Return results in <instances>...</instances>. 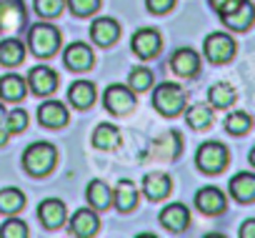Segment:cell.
Masks as SVG:
<instances>
[{
    "label": "cell",
    "mask_w": 255,
    "mask_h": 238,
    "mask_svg": "<svg viewBox=\"0 0 255 238\" xmlns=\"http://www.w3.org/2000/svg\"><path fill=\"white\" fill-rule=\"evenodd\" d=\"M58 161V151L53 143H30L23 153V168L30 176H48Z\"/></svg>",
    "instance_id": "6da1fadb"
},
{
    "label": "cell",
    "mask_w": 255,
    "mask_h": 238,
    "mask_svg": "<svg viewBox=\"0 0 255 238\" xmlns=\"http://www.w3.org/2000/svg\"><path fill=\"white\" fill-rule=\"evenodd\" d=\"M30 48L38 58H50L58 48H60V30L50 23H35L30 28Z\"/></svg>",
    "instance_id": "7a4b0ae2"
},
{
    "label": "cell",
    "mask_w": 255,
    "mask_h": 238,
    "mask_svg": "<svg viewBox=\"0 0 255 238\" xmlns=\"http://www.w3.org/2000/svg\"><path fill=\"white\" fill-rule=\"evenodd\" d=\"M218 13H220V20L233 30H248L255 20V8L248 0H228Z\"/></svg>",
    "instance_id": "3957f363"
},
{
    "label": "cell",
    "mask_w": 255,
    "mask_h": 238,
    "mask_svg": "<svg viewBox=\"0 0 255 238\" xmlns=\"http://www.w3.org/2000/svg\"><path fill=\"white\" fill-rule=\"evenodd\" d=\"M153 105H155L158 113L173 118L185 108V93L175 83H160L153 93Z\"/></svg>",
    "instance_id": "277c9868"
},
{
    "label": "cell",
    "mask_w": 255,
    "mask_h": 238,
    "mask_svg": "<svg viewBox=\"0 0 255 238\" xmlns=\"http://www.w3.org/2000/svg\"><path fill=\"white\" fill-rule=\"evenodd\" d=\"M195 163L203 173H220L228 166V148L218 141L203 143L195 153Z\"/></svg>",
    "instance_id": "5b68a950"
},
{
    "label": "cell",
    "mask_w": 255,
    "mask_h": 238,
    "mask_svg": "<svg viewBox=\"0 0 255 238\" xmlns=\"http://www.w3.org/2000/svg\"><path fill=\"white\" fill-rule=\"evenodd\" d=\"M203 50H205V58L210 63L220 65V63H228L235 55V40L228 33H210L203 43Z\"/></svg>",
    "instance_id": "8992f818"
},
{
    "label": "cell",
    "mask_w": 255,
    "mask_h": 238,
    "mask_svg": "<svg viewBox=\"0 0 255 238\" xmlns=\"http://www.w3.org/2000/svg\"><path fill=\"white\" fill-rule=\"evenodd\" d=\"M103 103H105V108L110 113L125 115V113H130L133 105H135V93L130 88L120 85V83H113V85H108V90L103 95Z\"/></svg>",
    "instance_id": "52a82bcc"
},
{
    "label": "cell",
    "mask_w": 255,
    "mask_h": 238,
    "mask_svg": "<svg viewBox=\"0 0 255 238\" xmlns=\"http://www.w3.org/2000/svg\"><path fill=\"white\" fill-rule=\"evenodd\" d=\"M160 33L158 30H153V28H143V30H138L135 35H133V40H130V45H133V53L138 55V58H143V60H148V58H155L158 53H160Z\"/></svg>",
    "instance_id": "ba28073f"
},
{
    "label": "cell",
    "mask_w": 255,
    "mask_h": 238,
    "mask_svg": "<svg viewBox=\"0 0 255 238\" xmlns=\"http://www.w3.org/2000/svg\"><path fill=\"white\" fill-rule=\"evenodd\" d=\"M25 23L23 0H0V33L18 30Z\"/></svg>",
    "instance_id": "9c48e42d"
},
{
    "label": "cell",
    "mask_w": 255,
    "mask_h": 238,
    "mask_svg": "<svg viewBox=\"0 0 255 238\" xmlns=\"http://www.w3.org/2000/svg\"><path fill=\"white\" fill-rule=\"evenodd\" d=\"M63 60H65V65H68L70 70H75V73H85V70L93 68L95 55H93L90 45H85V43H73V45L65 48Z\"/></svg>",
    "instance_id": "30bf717a"
},
{
    "label": "cell",
    "mask_w": 255,
    "mask_h": 238,
    "mask_svg": "<svg viewBox=\"0 0 255 238\" xmlns=\"http://www.w3.org/2000/svg\"><path fill=\"white\" fill-rule=\"evenodd\" d=\"M28 85L35 95H50L58 88V73L48 65H38L28 75Z\"/></svg>",
    "instance_id": "8fae6325"
},
{
    "label": "cell",
    "mask_w": 255,
    "mask_h": 238,
    "mask_svg": "<svg viewBox=\"0 0 255 238\" xmlns=\"http://www.w3.org/2000/svg\"><path fill=\"white\" fill-rule=\"evenodd\" d=\"M38 218H40V223H43L48 231H58V228L65 223V206H63V201H58V198H45V201L38 206Z\"/></svg>",
    "instance_id": "7c38bea8"
},
{
    "label": "cell",
    "mask_w": 255,
    "mask_h": 238,
    "mask_svg": "<svg viewBox=\"0 0 255 238\" xmlns=\"http://www.w3.org/2000/svg\"><path fill=\"white\" fill-rule=\"evenodd\" d=\"M68 226H70V233L78 236V238H90V236H95L98 228H100L98 216H95L93 208H80V211H75Z\"/></svg>",
    "instance_id": "4fadbf2b"
},
{
    "label": "cell",
    "mask_w": 255,
    "mask_h": 238,
    "mask_svg": "<svg viewBox=\"0 0 255 238\" xmlns=\"http://www.w3.org/2000/svg\"><path fill=\"white\" fill-rule=\"evenodd\" d=\"M170 68H173V73L180 75V78H193V75L200 70V58H198L195 50H190V48H180V50L173 53V58H170Z\"/></svg>",
    "instance_id": "5bb4252c"
},
{
    "label": "cell",
    "mask_w": 255,
    "mask_h": 238,
    "mask_svg": "<svg viewBox=\"0 0 255 238\" xmlns=\"http://www.w3.org/2000/svg\"><path fill=\"white\" fill-rule=\"evenodd\" d=\"M38 121L45 128H63L68 123V108L58 100H45L38 108Z\"/></svg>",
    "instance_id": "9a60e30c"
},
{
    "label": "cell",
    "mask_w": 255,
    "mask_h": 238,
    "mask_svg": "<svg viewBox=\"0 0 255 238\" xmlns=\"http://www.w3.org/2000/svg\"><path fill=\"white\" fill-rule=\"evenodd\" d=\"M90 38L95 45H113L118 38H120V25L113 20V18H98L93 25H90Z\"/></svg>",
    "instance_id": "2e32d148"
},
{
    "label": "cell",
    "mask_w": 255,
    "mask_h": 238,
    "mask_svg": "<svg viewBox=\"0 0 255 238\" xmlns=\"http://www.w3.org/2000/svg\"><path fill=\"white\" fill-rule=\"evenodd\" d=\"M173 183H170V176L168 173H160V171H150L145 173L143 178V193L150 198V201H163L168 193H170Z\"/></svg>",
    "instance_id": "e0dca14e"
},
{
    "label": "cell",
    "mask_w": 255,
    "mask_h": 238,
    "mask_svg": "<svg viewBox=\"0 0 255 238\" xmlns=\"http://www.w3.org/2000/svg\"><path fill=\"white\" fill-rule=\"evenodd\" d=\"M160 223H163L170 233H180V231L188 228L190 213H188V208H185L183 203H170V206H165V208L160 211Z\"/></svg>",
    "instance_id": "ac0fdd59"
},
{
    "label": "cell",
    "mask_w": 255,
    "mask_h": 238,
    "mask_svg": "<svg viewBox=\"0 0 255 238\" xmlns=\"http://www.w3.org/2000/svg\"><path fill=\"white\" fill-rule=\"evenodd\" d=\"M195 206L208 213V216H215V213H223L225 211V196L223 191H218L215 186H208V188H200L195 193Z\"/></svg>",
    "instance_id": "d6986e66"
},
{
    "label": "cell",
    "mask_w": 255,
    "mask_h": 238,
    "mask_svg": "<svg viewBox=\"0 0 255 238\" xmlns=\"http://www.w3.org/2000/svg\"><path fill=\"white\" fill-rule=\"evenodd\" d=\"M113 203H115V208L123 211V213L133 211V208L138 206V188H135V183L128 181V178L118 181V186H115V191H113Z\"/></svg>",
    "instance_id": "ffe728a7"
},
{
    "label": "cell",
    "mask_w": 255,
    "mask_h": 238,
    "mask_svg": "<svg viewBox=\"0 0 255 238\" xmlns=\"http://www.w3.org/2000/svg\"><path fill=\"white\" fill-rule=\"evenodd\" d=\"M228 188H230V196H233L235 201H240V203H250V201H255V176L248 173V171L233 176Z\"/></svg>",
    "instance_id": "44dd1931"
},
{
    "label": "cell",
    "mask_w": 255,
    "mask_h": 238,
    "mask_svg": "<svg viewBox=\"0 0 255 238\" xmlns=\"http://www.w3.org/2000/svg\"><path fill=\"white\" fill-rule=\"evenodd\" d=\"M153 148H155V156H158V158L170 161V158L180 156L183 138H180V133H178V131H168V133H163V136L153 143Z\"/></svg>",
    "instance_id": "7402d4cb"
},
{
    "label": "cell",
    "mask_w": 255,
    "mask_h": 238,
    "mask_svg": "<svg viewBox=\"0 0 255 238\" xmlns=\"http://www.w3.org/2000/svg\"><path fill=\"white\" fill-rule=\"evenodd\" d=\"M68 100H70L75 108H80V110L90 108L93 100H95V85H93L90 80H78V83H73L70 90H68Z\"/></svg>",
    "instance_id": "603a6c76"
},
{
    "label": "cell",
    "mask_w": 255,
    "mask_h": 238,
    "mask_svg": "<svg viewBox=\"0 0 255 238\" xmlns=\"http://www.w3.org/2000/svg\"><path fill=\"white\" fill-rule=\"evenodd\" d=\"M120 143V131L110 123H100L95 131H93V146L98 151H113L115 146Z\"/></svg>",
    "instance_id": "cb8c5ba5"
},
{
    "label": "cell",
    "mask_w": 255,
    "mask_h": 238,
    "mask_svg": "<svg viewBox=\"0 0 255 238\" xmlns=\"http://www.w3.org/2000/svg\"><path fill=\"white\" fill-rule=\"evenodd\" d=\"M0 95H3V100H23L25 98V80L15 73L10 75H3L0 78Z\"/></svg>",
    "instance_id": "d4e9b609"
},
{
    "label": "cell",
    "mask_w": 255,
    "mask_h": 238,
    "mask_svg": "<svg viewBox=\"0 0 255 238\" xmlns=\"http://www.w3.org/2000/svg\"><path fill=\"white\" fill-rule=\"evenodd\" d=\"M23 58H25V48L18 38H5L0 43V63L3 65H8V68L18 65V63H23Z\"/></svg>",
    "instance_id": "484cf974"
},
{
    "label": "cell",
    "mask_w": 255,
    "mask_h": 238,
    "mask_svg": "<svg viewBox=\"0 0 255 238\" xmlns=\"http://www.w3.org/2000/svg\"><path fill=\"white\" fill-rule=\"evenodd\" d=\"M85 196H88V203L93 208H98V211H103V208H108L113 203V193H110V188L103 181H90Z\"/></svg>",
    "instance_id": "4316f807"
},
{
    "label": "cell",
    "mask_w": 255,
    "mask_h": 238,
    "mask_svg": "<svg viewBox=\"0 0 255 238\" xmlns=\"http://www.w3.org/2000/svg\"><path fill=\"white\" fill-rule=\"evenodd\" d=\"M185 121H188L190 128H195V131H205V128L213 123V110H210L208 105H203V103L190 105L188 113H185Z\"/></svg>",
    "instance_id": "83f0119b"
},
{
    "label": "cell",
    "mask_w": 255,
    "mask_h": 238,
    "mask_svg": "<svg viewBox=\"0 0 255 238\" xmlns=\"http://www.w3.org/2000/svg\"><path fill=\"white\" fill-rule=\"evenodd\" d=\"M208 100H210L213 108H230L235 103V90L228 83H215L208 90Z\"/></svg>",
    "instance_id": "f1b7e54d"
},
{
    "label": "cell",
    "mask_w": 255,
    "mask_h": 238,
    "mask_svg": "<svg viewBox=\"0 0 255 238\" xmlns=\"http://www.w3.org/2000/svg\"><path fill=\"white\" fill-rule=\"evenodd\" d=\"M25 206V196L18 188H3L0 191V213H18Z\"/></svg>",
    "instance_id": "f546056e"
},
{
    "label": "cell",
    "mask_w": 255,
    "mask_h": 238,
    "mask_svg": "<svg viewBox=\"0 0 255 238\" xmlns=\"http://www.w3.org/2000/svg\"><path fill=\"white\" fill-rule=\"evenodd\" d=\"M250 126H253L250 115L243 113V110H233V113L225 118V131L233 133V136H243V133H248Z\"/></svg>",
    "instance_id": "4dcf8cb0"
},
{
    "label": "cell",
    "mask_w": 255,
    "mask_h": 238,
    "mask_svg": "<svg viewBox=\"0 0 255 238\" xmlns=\"http://www.w3.org/2000/svg\"><path fill=\"white\" fill-rule=\"evenodd\" d=\"M128 88H130L133 93H143V90H148L150 85H153V73L148 70V68H135V70H130V78H128Z\"/></svg>",
    "instance_id": "1f68e13d"
},
{
    "label": "cell",
    "mask_w": 255,
    "mask_h": 238,
    "mask_svg": "<svg viewBox=\"0 0 255 238\" xmlns=\"http://www.w3.org/2000/svg\"><path fill=\"white\" fill-rule=\"evenodd\" d=\"M25 126H28V113H25V110L15 108V110H10V113L5 115V128H8V133H23Z\"/></svg>",
    "instance_id": "d6a6232c"
},
{
    "label": "cell",
    "mask_w": 255,
    "mask_h": 238,
    "mask_svg": "<svg viewBox=\"0 0 255 238\" xmlns=\"http://www.w3.org/2000/svg\"><path fill=\"white\" fill-rule=\"evenodd\" d=\"M65 0H35V13L43 18H58L63 13Z\"/></svg>",
    "instance_id": "836d02e7"
},
{
    "label": "cell",
    "mask_w": 255,
    "mask_h": 238,
    "mask_svg": "<svg viewBox=\"0 0 255 238\" xmlns=\"http://www.w3.org/2000/svg\"><path fill=\"white\" fill-rule=\"evenodd\" d=\"M0 236L3 238H25L28 236V226L18 218H10L3 223V228H0Z\"/></svg>",
    "instance_id": "e575fe53"
},
{
    "label": "cell",
    "mask_w": 255,
    "mask_h": 238,
    "mask_svg": "<svg viewBox=\"0 0 255 238\" xmlns=\"http://www.w3.org/2000/svg\"><path fill=\"white\" fill-rule=\"evenodd\" d=\"M68 5L75 15L85 18V15H93L100 8V0H68Z\"/></svg>",
    "instance_id": "d590c367"
},
{
    "label": "cell",
    "mask_w": 255,
    "mask_h": 238,
    "mask_svg": "<svg viewBox=\"0 0 255 238\" xmlns=\"http://www.w3.org/2000/svg\"><path fill=\"white\" fill-rule=\"evenodd\" d=\"M145 3H148V10L150 13H168L173 8L175 0H145Z\"/></svg>",
    "instance_id": "8d00e7d4"
},
{
    "label": "cell",
    "mask_w": 255,
    "mask_h": 238,
    "mask_svg": "<svg viewBox=\"0 0 255 238\" xmlns=\"http://www.w3.org/2000/svg\"><path fill=\"white\" fill-rule=\"evenodd\" d=\"M240 238H255V218L245 221L243 228H240Z\"/></svg>",
    "instance_id": "74e56055"
},
{
    "label": "cell",
    "mask_w": 255,
    "mask_h": 238,
    "mask_svg": "<svg viewBox=\"0 0 255 238\" xmlns=\"http://www.w3.org/2000/svg\"><path fill=\"white\" fill-rule=\"evenodd\" d=\"M8 136H10L8 128H5V126H0V146H5V143H8Z\"/></svg>",
    "instance_id": "f35d334b"
},
{
    "label": "cell",
    "mask_w": 255,
    "mask_h": 238,
    "mask_svg": "<svg viewBox=\"0 0 255 238\" xmlns=\"http://www.w3.org/2000/svg\"><path fill=\"white\" fill-rule=\"evenodd\" d=\"M225 3H228V0H210V5H213L215 10H220V8H223Z\"/></svg>",
    "instance_id": "ab89813d"
},
{
    "label": "cell",
    "mask_w": 255,
    "mask_h": 238,
    "mask_svg": "<svg viewBox=\"0 0 255 238\" xmlns=\"http://www.w3.org/2000/svg\"><path fill=\"white\" fill-rule=\"evenodd\" d=\"M5 115H8V113H5L3 103H0V126H5Z\"/></svg>",
    "instance_id": "60d3db41"
},
{
    "label": "cell",
    "mask_w": 255,
    "mask_h": 238,
    "mask_svg": "<svg viewBox=\"0 0 255 238\" xmlns=\"http://www.w3.org/2000/svg\"><path fill=\"white\" fill-rule=\"evenodd\" d=\"M248 158H250V166H253V168H255V148H253V151H250V156H248Z\"/></svg>",
    "instance_id": "b9f144b4"
}]
</instances>
